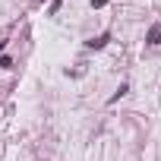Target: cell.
Masks as SVG:
<instances>
[{
    "mask_svg": "<svg viewBox=\"0 0 161 161\" xmlns=\"http://www.w3.org/2000/svg\"><path fill=\"white\" fill-rule=\"evenodd\" d=\"M148 41H152V44H158V41H161V25H155V29H152V35H148Z\"/></svg>",
    "mask_w": 161,
    "mask_h": 161,
    "instance_id": "6da1fadb",
    "label": "cell"
}]
</instances>
